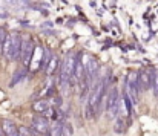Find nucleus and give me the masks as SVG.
I'll use <instances>...</instances> for the list:
<instances>
[{"instance_id": "f257e3e1", "label": "nucleus", "mask_w": 158, "mask_h": 136, "mask_svg": "<svg viewBox=\"0 0 158 136\" xmlns=\"http://www.w3.org/2000/svg\"><path fill=\"white\" fill-rule=\"evenodd\" d=\"M106 99V81L105 80H100L94 89H92V93L88 99V104L91 106L94 115H97L100 110H102V106H103V101Z\"/></svg>"}, {"instance_id": "f03ea898", "label": "nucleus", "mask_w": 158, "mask_h": 136, "mask_svg": "<svg viewBox=\"0 0 158 136\" xmlns=\"http://www.w3.org/2000/svg\"><path fill=\"white\" fill-rule=\"evenodd\" d=\"M120 93H118V89L117 87H112L109 93L106 95V110L109 113V118H114L115 113L118 112V107H120Z\"/></svg>"}, {"instance_id": "7ed1b4c3", "label": "nucleus", "mask_w": 158, "mask_h": 136, "mask_svg": "<svg viewBox=\"0 0 158 136\" xmlns=\"http://www.w3.org/2000/svg\"><path fill=\"white\" fill-rule=\"evenodd\" d=\"M74 61H75V57H66L61 67H60V86H66L71 78H72V69H74Z\"/></svg>"}, {"instance_id": "20e7f679", "label": "nucleus", "mask_w": 158, "mask_h": 136, "mask_svg": "<svg viewBox=\"0 0 158 136\" xmlns=\"http://www.w3.org/2000/svg\"><path fill=\"white\" fill-rule=\"evenodd\" d=\"M127 96L132 101V104H138V95H140V89H138V72H131L127 77Z\"/></svg>"}, {"instance_id": "39448f33", "label": "nucleus", "mask_w": 158, "mask_h": 136, "mask_svg": "<svg viewBox=\"0 0 158 136\" xmlns=\"http://www.w3.org/2000/svg\"><path fill=\"white\" fill-rule=\"evenodd\" d=\"M154 75L155 72L152 69H143L138 72V89L141 90H149L152 87V81H154Z\"/></svg>"}, {"instance_id": "423d86ee", "label": "nucleus", "mask_w": 158, "mask_h": 136, "mask_svg": "<svg viewBox=\"0 0 158 136\" xmlns=\"http://www.w3.org/2000/svg\"><path fill=\"white\" fill-rule=\"evenodd\" d=\"M31 127H32V130H34L37 135H48V130H49L48 118H46V116H42V115L34 116Z\"/></svg>"}, {"instance_id": "0eeeda50", "label": "nucleus", "mask_w": 158, "mask_h": 136, "mask_svg": "<svg viewBox=\"0 0 158 136\" xmlns=\"http://www.w3.org/2000/svg\"><path fill=\"white\" fill-rule=\"evenodd\" d=\"M11 35V52H9V60H17L20 58V50H22V37L19 32H12Z\"/></svg>"}, {"instance_id": "6e6552de", "label": "nucleus", "mask_w": 158, "mask_h": 136, "mask_svg": "<svg viewBox=\"0 0 158 136\" xmlns=\"http://www.w3.org/2000/svg\"><path fill=\"white\" fill-rule=\"evenodd\" d=\"M35 50V43L32 40H26V42H22V50H20V57H22V61L23 64H29L31 61V57Z\"/></svg>"}, {"instance_id": "1a4fd4ad", "label": "nucleus", "mask_w": 158, "mask_h": 136, "mask_svg": "<svg viewBox=\"0 0 158 136\" xmlns=\"http://www.w3.org/2000/svg\"><path fill=\"white\" fill-rule=\"evenodd\" d=\"M85 60H86V64H83L85 66V75L91 81L97 75V72H98V61L95 58L89 57V55H85Z\"/></svg>"}, {"instance_id": "9d476101", "label": "nucleus", "mask_w": 158, "mask_h": 136, "mask_svg": "<svg viewBox=\"0 0 158 136\" xmlns=\"http://www.w3.org/2000/svg\"><path fill=\"white\" fill-rule=\"evenodd\" d=\"M72 78L77 81V83H81L85 80V66H83V60L80 55L75 57V61H74V69H72Z\"/></svg>"}, {"instance_id": "9b49d317", "label": "nucleus", "mask_w": 158, "mask_h": 136, "mask_svg": "<svg viewBox=\"0 0 158 136\" xmlns=\"http://www.w3.org/2000/svg\"><path fill=\"white\" fill-rule=\"evenodd\" d=\"M2 130L5 132L6 136H19L17 135V126L12 121H9V119H3L2 121Z\"/></svg>"}, {"instance_id": "f8f14e48", "label": "nucleus", "mask_w": 158, "mask_h": 136, "mask_svg": "<svg viewBox=\"0 0 158 136\" xmlns=\"http://www.w3.org/2000/svg\"><path fill=\"white\" fill-rule=\"evenodd\" d=\"M48 109H49V102L46 99H39L32 102V110L35 113H45Z\"/></svg>"}, {"instance_id": "ddd939ff", "label": "nucleus", "mask_w": 158, "mask_h": 136, "mask_svg": "<svg viewBox=\"0 0 158 136\" xmlns=\"http://www.w3.org/2000/svg\"><path fill=\"white\" fill-rule=\"evenodd\" d=\"M61 126H63L61 121H55L52 126H49V130H48L49 136H61Z\"/></svg>"}, {"instance_id": "4468645a", "label": "nucleus", "mask_w": 158, "mask_h": 136, "mask_svg": "<svg viewBox=\"0 0 158 136\" xmlns=\"http://www.w3.org/2000/svg\"><path fill=\"white\" fill-rule=\"evenodd\" d=\"M0 50H2V54H3L6 58H9V52H11V35H9V34H6V38H5V42H3Z\"/></svg>"}, {"instance_id": "2eb2a0df", "label": "nucleus", "mask_w": 158, "mask_h": 136, "mask_svg": "<svg viewBox=\"0 0 158 136\" xmlns=\"http://www.w3.org/2000/svg\"><path fill=\"white\" fill-rule=\"evenodd\" d=\"M51 58H52V54H51L48 49H45V50H43V57H42V64H40V67H42L43 70L48 67V64H49Z\"/></svg>"}, {"instance_id": "dca6fc26", "label": "nucleus", "mask_w": 158, "mask_h": 136, "mask_svg": "<svg viewBox=\"0 0 158 136\" xmlns=\"http://www.w3.org/2000/svg\"><path fill=\"white\" fill-rule=\"evenodd\" d=\"M25 75H26V70H25V69H22V70H17V72L14 74L12 80H11V86H15L19 81H22V80L25 78Z\"/></svg>"}, {"instance_id": "f3484780", "label": "nucleus", "mask_w": 158, "mask_h": 136, "mask_svg": "<svg viewBox=\"0 0 158 136\" xmlns=\"http://www.w3.org/2000/svg\"><path fill=\"white\" fill-rule=\"evenodd\" d=\"M57 66H58V60L52 57V58H51V61H49V64H48V67L45 69V70H46V74H48V75H52V72L55 70V67H57Z\"/></svg>"}, {"instance_id": "a211bd4d", "label": "nucleus", "mask_w": 158, "mask_h": 136, "mask_svg": "<svg viewBox=\"0 0 158 136\" xmlns=\"http://www.w3.org/2000/svg\"><path fill=\"white\" fill-rule=\"evenodd\" d=\"M74 135V129L71 124H63L61 126V136H72Z\"/></svg>"}, {"instance_id": "6ab92c4d", "label": "nucleus", "mask_w": 158, "mask_h": 136, "mask_svg": "<svg viewBox=\"0 0 158 136\" xmlns=\"http://www.w3.org/2000/svg\"><path fill=\"white\" fill-rule=\"evenodd\" d=\"M17 135L19 136H32V132H31L29 127L20 126V127H17Z\"/></svg>"}, {"instance_id": "aec40b11", "label": "nucleus", "mask_w": 158, "mask_h": 136, "mask_svg": "<svg viewBox=\"0 0 158 136\" xmlns=\"http://www.w3.org/2000/svg\"><path fill=\"white\" fill-rule=\"evenodd\" d=\"M117 133H123L124 130H126V127H124V121L120 118V119H117L115 121V129H114Z\"/></svg>"}, {"instance_id": "412c9836", "label": "nucleus", "mask_w": 158, "mask_h": 136, "mask_svg": "<svg viewBox=\"0 0 158 136\" xmlns=\"http://www.w3.org/2000/svg\"><path fill=\"white\" fill-rule=\"evenodd\" d=\"M5 38H6V31L3 28H0V49H2V45H3Z\"/></svg>"}, {"instance_id": "4be33fe9", "label": "nucleus", "mask_w": 158, "mask_h": 136, "mask_svg": "<svg viewBox=\"0 0 158 136\" xmlns=\"http://www.w3.org/2000/svg\"><path fill=\"white\" fill-rule=\"evenodd\" d=\"M155 95H157V96H158V90H157V93H155Z\"/></svg>"}]
</instances>
